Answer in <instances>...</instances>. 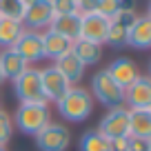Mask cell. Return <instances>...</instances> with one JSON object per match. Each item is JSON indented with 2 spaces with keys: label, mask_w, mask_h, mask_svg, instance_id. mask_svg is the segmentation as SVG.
I'll return each instance as SVG.
<instances>
[{
  "label": "cell",
  "mask_w": 151,
  "mask_h": 151,
  "mask_svg": "<svg viewBox=\"0 0 151 151\" xmlns=\"http://www.w3.org/2000/svg\"><path fill=\"white\" fill-rule=\"evenodd\" d=\"M76 2H78V0H76Z\"/></svg>",
  "instance_id": "37"
},
{
  "label": "cell",
  "mask_w": 151,
  "mask_h": 151,
  "mask_svg": "<svg viewBox=\"0 0 151 151\" xmlns=\"http://www.w3.org/2000/svg\"><path fill=\"white\" fill-rule=\"evenodd\" d=\"M149 78H151V60H149Z\"/></svg>",
  "instance_id": "33"
},
{
  "label": "cell",
  "mask_w": 151,
  "mask_h": 151,
  "mask_svg": "<svg viewBox=\"0 0 151 151\" xmlns=\"http://www.w3.org/2000/svg\"><path fill=\"white\" fill-rule=\"evenodd\" d=\"M80 18H82V22H80V38L91 40V42H98V45L107 42L111 20H107L100 14H89V16H80Z\"/></svg>",
  "instance_id": "12"
},
{
  "label": "cell",
  "mask_w": 151,
  "mask_h": 151,
  "mask_svg": "<svg viewBox=\"0 0 151 151\" xmlns=\"http://www.w3.org/2000/svg\"><path fill=\"white\" fill-rule=\"evenodd\" d=\"M124 107L127 109H149L151 107V78L140 76L136 82L124 89Z\"/></svg>",
  "instance_id": "10"
},
{
  "label": "cell",
  "mask_w": 151,
  "mask_h": 151,
  "mask_svg": "<svg viewBox=\"0 0 151 151\" xmlns=\"http://www.w3.org/2000/svg\"><path fill=\"white\" fill-rule=\"evenodd\" d=\"M53 18H56V14H53L51 0H38V2H33L31 7H27L22 24H24V29L45 31V29H49V24H51Z\"/></svg>",
  "instance_id": "9"
},
{
  "label": "cell",
  "mask_w": 151,
  "mask_h": 151,
  "mask_svg": "<svg viewBox=\"0 0 151 151\" xmlns=\"http://www.w3.org/2000/svg\"><path fill=\"white\" fill-rule=\"evenodd\" d=\"M127 47L133 49H151V18L149 16H138L136 22L131 24L129 29V36H127Z\"/></svg>",
  "instance_id": "14"
},
{
  "label": "cell",
  "mask_w": 151,
  "mask_h": 151,
  "mask_svg": "<svg viewBox=\"0 0 151 151\" xmlns=\"http://www.w3.org/2000/svg\"><path fill=\"white\" fill-rule=\"evenodd\" d=\"M136 18H138L136 11H120V14L111 20V24H109V36H107V42L104 45H111L113 49L127 47L129 29L136 22Z\"/></svg>",
  "instance_id": "11"
},
{
  "label": "cell",
  "mask_w": 151,
  "mask_h": 151,
  "mask_svg": "<svg viewBox=\"0 0 151 151\" xmlns=\"http://www.w3.org/2000/svg\"><path fill=\"white\" fill-rule=\"evenodd\" d=\"M11 49L20 53L27 60V65L31 67L33 62L45 60V51H42V31H33V29H24L22 36L16 40V45Z\"/></svg>",
  "instance_id": "8"
},
{
  "label": "cell",
  "mask_w": 151,
  "mask_h": 151,
  "mask_svg": "<svg viewBox=\"0 0 151 151\" xmlns=\"http://www.w3.org/2000/svg\"><path fill=\"white\" fill-rule=\"evenodd\" d=\"M33 2H38V0H22V5H24V7H31Z\"/></svg>",
  "instance_id": "30"
},
{
  "label": "cell",
  "mask_w": 151,
  "mask_h": 151,
  "mask_svg": "<svg viewBox=\"0 0 151 151\" xmlns=\"http://www.w3.org/2000/svg\"><path fill=\"white\" fill-rule=\"evenodd\" d=\"M2 82H5V76H2V69H0V85H2Z\"/></svg>",
  "instance_id": "32"
},
{
  "label": "cell",
  "mask_w": 151,
  "mask_h": 151,
  "mask_svg": "<svg viewBox=\"0 0 151 151\" xmlns=\"http://www.w3.org/2000/svg\"><path fill=\"white\" fill-rule=\"evenodd\" d=\"M14 93L20 102H36V104H49L42 91V80H40V69L38 67H27L22 73L14 80Z\"/></svg>",
  "instance_id": "4"
},
{
  "label": "cell",
  "mask_w": 151,
  "mask_h": 151,
  "mask_svg": "<svg viewBox=\"0 0 151 151\" xmlns=\"http://www.w3.org/2000/svg\"><path fill=\"white\" fill-rule=\"evenodd\" d=\"M14 136V120L7 111L0 109V147H7Z\"/></svg>",
  "instance_id": "24"
},
{
  "label": "cell",
  "mask_w": 151,
  "mask_h": 151,
  "mask_svg": "<svg viewBox=\"0 0 151 151\" xmlns=\"http://www.w3.org/2000/svg\"><path fill=\"white\" fill-rule=\"evenodd\" d=\"M40 80H42V91H45L47 102H58V100L65 98V93L73 87L53 65L40 69Z\"/></svg>",
  "instance_id": "7"
},
{
  "label": "cell",
  "mask_w": 151,
  "mask_h": 151,
  "mask_svg": "<svg viewBox=\"0 0 151 151\" xmlns=\"http://www.w3.org/2000/svg\"><path fill=\"white\" fill-rule=\"evenodd\" d=\"M56 107H58V113L67 122H82V120H87L93 113L96 100H93L89 89L73 85L65 93V98H60L56 102Z\"/></svg>",
  "instance_id": "1"
},
{
  "label": "cell",
  "mask_w": 151,
  "mask_h": 151,
  "mask_svg": "<svg viewBox=\"0 0 151 151\" xmlns=\"http://www.w3.org/2000/svg\"><path fill=\"white\" fill-rule=\"evenodd\" d=\"M0 151H7V147H0Z\"/></svg>",
  "instance_id": "34"
},
{
  "label": "cell",
  "mask_w": 151,
  "mask_h": 151,
  "mask_svg": "<svg viewBox=\"0 0 151 151\" xmlns=\"http://www.w3.org/2000/svg\"><path fill=\"white\" fill-rule=\"evenodd\" d=\"M98 131L102 133L107 140H116V138H129V109L127 107H113L107 109L102 118L98 122Z\"/></svg>",
  "instance_id": "5"
},
{
  "label": "cell",
  "mask_w": 151,
  "mask_h": 151,
  "mask_svg": "<svg viewBox=\"0 0 151 151\" xmlns=\"http://www.w3.org/2000/svg\"><path fill=\"white\" fill-rule=\"evenodd\" d=\"M98 2L100 0H78L76 2V14L78 16H89L98 11Z\"/></svg>",
  "instance_id": "27"
},
{
  "label": "cell",
  "mask_w": 151,
  "mask_h": 151,
  "mask_svg": "<svg viewBox=\"0 0 151 151\" xmlns=\"http://www.w3.org/2000/svg\"><path fill=\"white\" fill-rule=\"evenodd\" d=\"M96 14L104 16L107 20H113L120 14V0H100L98 2V11Z\"/></svg>",
  "instance_id": "25"
},
{
  "label": "cell",
  "mask_w": 151,
  "mask_h": 151,
  "mask_svg": "<svg viewBox=\"0 0 151 151\" xmlns=\"http://www.w3.org/2000/svg\"><path fill=\"white\" fill-rule=\"evenodd\" d=\"M80 151H109V140L98 131V129H89L80 136Z\"/></svg>",
  "instance_id": "22"
},
{
  "label": "cell",
  "mask_w": 151,
  "mask_h": 151,
  "mask_svg": "<svg viewBox=\"0 0 151 151\" xmlns=\"http://www.w3.org/2000/svg\"><path fill=\"white\" fill-rule=\"evenodd\" d=\"M109 151H129V138H116V140H109Z\"/></svg>",
  "instance_id": "28"
},
{
  "label": "cell",
  "mask_w": 151,
  "mask_h": 151,
  "mask_svg": "<svg viewBox=\"0 0 151 151\" xmlns=\"http://www.w3.org/2000/svg\"><path fill=\"white\" fill-rule=\"evenodd\" d=\"M0 109H2V107H0Z\"/></svg>",
  "instance_id": "38"
},
{
  "label": "cell",
  "mask_w": 151,
  "mask_h": 151,
  "mask_svg": "<svg viewBox=\"0 0 151 151\" xmlns=\"http://www.w3.org/2000/svg\"><path fill=\"white\" fill-rule=\"evenodd\" d=\"M91 96L96 102L102 107L113 109V107H124V89L107 73V69H100L91 78Z\"/></svg>",
  "instance_id": "3"
},
{
  "label": "cell",
  "mask_w": 151,
  "mask_h": 151,
  "mask_svg": "<svg viewBox=\"0 0 151 151\" xmlns=\"http://www.w3.org/2000/svg\"><path fill=\"white\" fill-rule=\"evenodd\" d=\"M149 111H151V107H149Z\"/></svg>",
  "instance_id": "36"
},
{
  "label": "cell",
  "mask_w": 151,
  "mask_h": 151,
  "mask_svg": "<svg viewBox=\"0 0 151 151\" xmlns=\"http://www.w3.org/2000/svg\"><path fill=\"white\" fill-rule=\"evenodd\" d=\"M27 7L22 5V0H0V18H9L22 22Z\"/></svg>",
  "instance_id": "23"
},
{
  "label": "cell",
  "mask_w": 151,
  "mask_h": 151,
  "mask_svg": "<svg viewBox=\"0 0 151 151\" xmlns=\"http://www.w3.org/2000/svg\"><path fill=\"white\" fill-rule=\"evenodd\" d=\"M80 22L82 18L78 14H69V16H56V18L51 20V24H49V29L56 33H60V36H65L67 40H78L80 38Z\"/></svg>",
  "instance_id": "20"
},
{
  "label": "cell",
  "mask_w": 151,
  "mask_h": 151,
  "mask_svg": "<svg viewBox=\"0 0 151 151\" xmlns=\"http://www.w3.org/2000/svg\"><path fill=\"white\" fill-rule=\"evenodd\" d=\"M149 151H151V140H149Z\"/></svg>",
  "instance_id": "35"
},
{
  "label": "cell",
  "mask_w": 151,
  "mask_h": 151,
  "mask_svg": "<svg viewBox=\"0 0 151 151\" xmlns=\"http://www.w3.org/2000/svg\"><path fill=\"white\" fill-rule=\"evenodd\" d=\"M71 53L85 67H93V65H98V62L102 60V45L85 40V38H78V40H73V45H71Z\"/></svg>",
  "instance_id": "16"
},
{
  "label": "cell",
  "mask_w": 151,
  "mask_h": 151,
  "mask_svg": "<svg viewBox=\"0 0 151 151\" xmlns=\"http://www.w3.org/2000/svg\"><path fill=\"white\" fill-rule=\"evenodd\" d=\"M14 127L24 136H36L51 122L49 104H36V102H20L14 113Z\"/></svg>",
  "instance_id": "2"
},
{
  "label": "cell",
  "mask_w": 151,
  "mask_h": 151,
  "mask_svg": "<svg viewBox=\"0 0 151 151\" xmlns=\"http://www.w3.org/2000/svg\"><path fill=\"white\" fill-rule=\"evenodd\" d=\"M71 45H73L71 40H67L65 36L51 31V29L42 31V51H45V58H49V60H58L60 56L69 53Z\"/></svg>",
  "instance_id": "15"
},
{
  "label": "cell",
  "mask_w": 151,
  "mask_h": 151,
  "mask_svg": "<svg viewBox=\"0 0 151 151\" xmlns=\"http://www.w3.org/2000/svg\"><path fill=\"white\" fill-rule=\"evenodd\" d=\"M147 16L151 18V0H149V5H147Z\"/></svg>",
  "instance_id": "31"
},
{
  "label": "cell",
  "mask_w": 151,
  "mask_h": 151,
  "mask_svg": "<svg viewBox=\"0 0 151 151\" xmlns=\"http://www.w3.org/2000/svg\"><path fill=\"white\" fill-rule=\"evenodd\" d=\"M53 67L65 76L71 85H78V82L82 80V76H85V69H87V67L82 65V62L78 60L71 51L65 53V56H60L58 60H53Z\"/></svg>",
  "instance_id": "19"
},
{
  "label": "cell",
  "mask_w": 151,
  "mask_h": 151,
  "mask_svg": "<svg viewBox=\"0 0 151 151\" xmlns=\"http://www.w3.org/2000/svg\"><path fill=\"white\" fill-rule=\"evenodd\" d=\"M33 138H36V147L40 151H67L71 145V131L58 122H49Z\"/></svg>",
  "instance_id": "6"
},
{
  "label": "cell",
  "mask_w": 151,
  "mask_h": 151,
  "mask_svg": "<svg viewBox=\"0 0 151 151\" xmlns=\"http://www.w3.org/2000/svg\"><path fill=\"white\" fill-rule=\"evenodd\" d=\"M24 31V24L18 20L0 18V49H11Z\"/></svg>",
  "instance_id": "21"
},
{
  "label": "cell",
  "mask_w": 151,
  "mask_h": 151,
  "mask_svg": "<svg viewBox=\"0 0 151 151\" xmlns=\"http://www.w3.org/2000/svg\"><path fill=\"white\" fill-rule=\"evenodd\" d=\"M129 138L151 140V111L149 109H129Z\"/></svg>",
  "instance_id": "18"
},
{
  "label": "cell",
  "mask_w": 151,
  "mask_h": 151,
  "mask_svg": "<svg viewBox=\"0 0 151 151\" xmlns=\"http://www.w3.org/2000/svg\"><path fill=\"white\" fill-rule=\"evenodd\" d=\"M27 60L20 56L16 49H0V69H2V76L5 80L14 82L24 69H27Z\"/></svg>",
  "instance_id": "17"
},
{
  "label": "cell",
  "mask_w": 151,
  "mask_h": 151,
  "mask_svg": "<svg viewBox=\"0 0 151 151\" xmlns=\"http://www.w3.org/2000/svg\"><path fill=\"white\" fill-rule=\"evenodd\" d=\"M129 151H149V140H142V138H129Z\"/></svg>",
  "instance_id": "29"
},
{
  "label": "cell",
  "mask_w": 151,
  "mask_h": 151,
  "mask_svg": "<svg viewBox=\"0 0 151 151\" xmlns=\"http://www.w3.org/2000/svg\"><path fill=\"white\" fill-rule=\"evenodd\" d=\"M53 14L56 16H69L76 14V0H51Z\"/></svg>",
  "instance_id": "26"
},
{
  "label": "cell",
  "mask_w": 151,
  "mask_h": 151,
  "mask_svg": "<svg viewBox=\"0 0 151 151\" xmlns=\"http://www.w3.org/2000/svg\"><path fill=\"white\" fill-rule=\"evenodd\" d=\"M107 73L111 76L113 80L118 82L122 89H127L131 82H136L138 78H140V71H138V65L131 60V58H116V60L111 62V65L107 67Z\"/></svg>",
  "instance_id": "13"
}]
</instances>
